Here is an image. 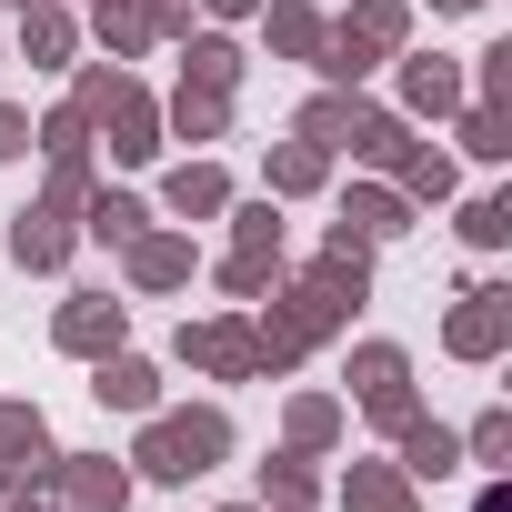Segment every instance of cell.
<instances>
[{"label":"cell","instance_id":"1","mask_svg":"<svg viewBox=\"0 0 512 512\" xmlns=\"http://www.w3.org/2000/svg\"><path fill=\"white\" fill-rule=\"evenodd\" d=\"M352 302H362V292H342L332 272H312L302 292H282L262 322H251V342H262V372H292L322 332H342V312H352Z\"/></svg>","mask_w":512,"mask_h":512},{"label":"cell","instance_id":"2","mask_svg":"<svg viewBox=\"0 0 512 512\" xmlns=\"http://www.w3.org/2000/svg\"><path fill=\"white\" fill-rule=\"evenodd\" d=\"M141 422H151V432H141L131 462H141L151 482H191V472H211V462L231 452V422H221L211 402H201V412H141Z\"/></svg>","mask_w":512,"mask_h":512},{"label":"cell","instance_id":"3","mask_svg":"<svg viewBox=\"0 0 512 512\" xmlns=\"http://www.w3.org/2000/svg\"><path fill=\"white\" fill-rule=\"evenodd\" d=\"M81 121L111 131V161H151V151H161V111H151V91L121 81V71H91V81H81Z\"/></svg>","mask_w":512,"mask_h":512},{"label":"cell","instance_id":"4","mask_svg":"<svg viewBox=\"0 0 512 512\" xmlns=\"http://www.w3.org/2000/svg\"><path fill=\"white\" fill-rule=\"evenodd\" d=\"M402 31H412V11H402V0H362V11H352L342 31H322V61H312V71H332V81H362L382 51H402Z\"/></svg>","mask_w":512,"mask_h":512},{"label":"cell","instance_id":"5","mask_svg":"<svg viewBox=\"0 0 512 512\" xmlns=\"http://www.w3.org/2000/svg\"><path fill=\"white\" fill-rule=\"evenodd\" d=\"M61 472V452H51V422L31 412V402H0V482L11 492H41Z\"/></svg>","mask_w":512,"mask_h":512},{"label":"cell","instance_id":"6","mask_svg":"<svg viewBox=\"0 0 512 512\" xmlns=\"http://www.w3.org/2000/svg\"><path fill=\"white\" fill-rule=\"evenodd\" d=\"M352 392H362V412H372L382 432L412 422V362H402L392 342H362V352H352Z\"/></svg>","mask_w":512,"mask_h":512},{"label":"cell","instance_id":"7","mask_svg":"<svg viewBox=\"0 0 512 512\" xmlns=\"http://www.w3.org/2000/svg\"><path fill=\"white\" fill-rule=\"evenodd\" d=\"M181 362H201L211 382H251V372H262V342H251V322H191Z\"/></svg>","mask_w":512,"mask_h":512},{"label":"cell","instance_id":"8","mask_svg":"<svg viewBox=\"0 0 512 512\" xmlns=\"http://www.w3.org/2000/svg\"><path fill=\"white\" fill-rule=\"evenodd\" d=\"M61 512H121L131 502V472L111 462V452H61Z\"/></svg>","mask_w":512,"mask_h":512},{"label":"cell","instance_id":"9","mask_svg":"<svg viewBox=\"0 0 512 512\" xmlns=\"http://www.w3.org/2000/svg\"><path fill=\"white\" fill-rule=\"evenodd\" d=\"M121 322H131V312H121L111 292H71L51 332H61V352H81V362H101V352H121Z\"/></svg>","mask_w":512,"mask_h":512},{"label":"cell","instance_id":"10","mask_svg":"<svg viewBox=\"0 0 512 512\" xmlns=\"http://www.w3.org/2000/svg\"><path fill=\"white\" fill-rule=\"evenodd\" d=\"M442 342H452L462 362H492V352L512 342V302H502V292H472V302L452 312V332H442Z\"/></svg>","mask_w":512,"mask_h":512},{"label":"cell","instance_id":"11","mask_svg":"<svg viewBox=\"0 0 512 512\" xmlns=\"http://www.w3.org/2000/svg\"><path fill=\"white\" fill-rule=\"evenodd\" d=\"M91 392H101L111 412H161V372H151L141 352H101V362H91Z\"/></svg>","mask_w":512,"mask_h":512},{"label":"cell","instance_id":"12","mask_svg":"<svg viewBox=\"0 0 512 512\" xmlns=\"http://www.w3.org/2000/svg\"><path fill=\"white\" fill-rule=\"evenodd\" d=\"M121 251H131V282H141V292H171V282H191V262H201L181 231H141V241H121Z\"/></svg>","mask_w":512,"mask_h":512},{"label":"cell","instance_id":"13","mask_svg":"<svg viewBox=\"0 0 512 512\" xmlns=\"http://www.w3.org/2000/svg\"><path fill=\"white\" fill-rule=\"evenodd\" d=\"M11 262H21V272H61V262H71V221L31 201V211L11 221Z\"/></svg>","mask_w":512,"mask_h":512},{"label":"cell","instance_id":"14","mask_svg":"<svg viewBox=\"0 0 512 512\" xmlns=\"http://www.w3.org/2000/svg\"><path fill=\"white\" fill-rule=\"evenodd\" d=\"M71 41H81V21H71V11H51V0H21V61H31V71H61V61H71Z\"/></svg>","mask_w":512,"mask_h":512},{"label":"cell","instance_id":"15","mask_svg":"<svg viewBox=\"0 0 512 512\" xmlns=\"http://www.w3.org/2000/svg\"><path fill=\"white\" fill-rule=\"evenodd\" d=\"M342 512H412V472H402V462H352Z\"/></svg>","mask_w":512,"mask_h":512},{"label":"cell","instance_id":"16","mask_svg":"<svg viewBox=\"0 0 512 512\" xmlns=\"http://www.w3.org/2000/svg\"><path fill=\"white\" fill-rule=\"evenodd\" d=\"M342 151H352V161H372V171H402V161H412V121H392V111H362Z\"/></svg>","mask_w":512,"mask_h":512},{"label":"cell","instance_id":"17","mask_svg":"<svg viewBox=\"0 0 512 512\" xmlns=\"http://www.w3.org/2000/svg\"><path fill=\"white\" fill-rule=\"evenodd\" d=\"M161 201H171L181 221H211V211L231 201V181H221V161H181V171L161 181Z\"/></svg>","mask_w":512,"mask_h":512},{"label":"cell","instance_id":"18","mask_svg":"<svg viewBox=\"0 0 512 512\" xmlns=\"http://www.w3.org/2000/svg\"><path fill=\"white\" fill-rule=\"evenodd\" d=\"M452 462H462V442H452L442 422H422V412H412V422H402V472H412V482H442Z\"/></svg>","mask_w":512,"mask_h":512},{"label":"cell","instance_id":"19","mask_svg":"<svg viewBox=\"0 0 512 512\" xmlns=\"http://www.w3.org/2000/svg\"><path fill=\"white\" fill-rule=\"evenodd\" d=\"M322 31H332V21L312 11V0H272V51H282V61H322Z\"/></svg>","mask_w":512,"mask_h":512},{"label":"cell","instance_id":"20","mask_svg":"<svg viewBox=\"0 0 512 512\" xmlns=\"http://www.w3.org/2000/svg\"><path fill=\"white\" fill-rule=\"evenodd\" d=\"M402 101L432 121V111H462V71L452 61H402Z\"/></svg>","mask_w":512,"mask_h":512},{"label":"cell","instance_id":"21","mask_svg":"<svg viewBox=\"0 0 512 512\" xmlns=\"http://www.w3.org/2000/svg\"><path fill=\"white\" fill-rule=\"evenodd\" d=\"M342 231L392 241V231H412V201H402V191H352V201H342Z\"/></svg>","mask_w":512,"mask_h":512},{"label":"cell","instance_id":"22","mask_svg":"<svg viewBox=\"0 0 512 512\" xmlns=\"http://www.w3.org/2000/svg\"><path fill=\"white\" fill-rule=\"evenodd\" d=\"M81 221H91V241H141V231H151V211H141L131 191H91Z\"/></svg>","mask_w":512,"mask_h":512},{"label":"cell","instance_id":"23","mask_svg":"<svg viewBox=\"0 0 512 512\" xmlns=\"http://www.w3.org/2000/svg\"><path fill=\"white\" fill-rule=\"evenodd\" d=\"M161 121H171V131H181V141H211V131H221V121H231V91H191V81H181V101H171V111H161Z\"/></svg>","mask_w":512,"mask_h":512},{"label":"cell","instance_id":"24","mask_svg":"<svg viewBox=\"0 0 512 512\" xmlns=\"http://www.w3.org/2000/svg\"><path fill=\"white\" fill-rule=\"evenodd\" d=\"M362 111H372V101H352V91H322V101H312V111H302V141H322V151H342V141H352V121H362Z\"/></svg>","mask_w":512,"mask_h":512},{"label":"cell","instance_id":"25","mask_svg":"<svg viewBox=\"0 0 512 512\" xmlns=\"http://www.w3.org/2000/svg\"><path fill=\"white\" fill-rule=\"evenodd\" d=\"M322 171H332L322 141H282V151H272V191H282V201H292V191H322Z\"/></svg>","mask_w":512,"mask_h":512},{"label":"cell","instance_id":"26","mask_svg":"<svg viewBox=\"0 0 512 512\" xmlns=\"http://www.w3.org/2000/svg\"><path fill=\"white\" fill-rule=\"evenodd\" d=\"M312 492H322V482H312V462H302V452L262 462V502H272V512H312Z\"/></svg>","mask_w":512,"mask_h":512},{"label":"cell","instance_id":"27","mask_svg":"<svg viewBox=\"0 0 512 512\" xmlns=\"http://www.w3.org/2000/svg\"><path fill=\"white\" fill-rule=\"evenodd\" d=\"M272 272H282V251L272 241H231V262H221V282L251 302V292H272Z\"/></svg>","mask_w":512,"mask_h":512},{"label":"cell","instance_id":"28","mask_svg":"<svg viewBox=\"0 0 512 512\" xmlns=\"http://www.w3.org/2000/svg\"><path fill=\"white\" fill-rule=\"evenodd\" d=\"M231 81H241V41L201 31V41H191V91H231Z\"/></svg>","mask_w":512,"mask_h":512},{"label":"cell","instance_id":"29","mask_svg":"<svg viewBox=\"0 0 512 512\" xmlns=\"http://www.w3.org/2000/svg\"><path fill=\"white\" fill-rule=\"evenodd\" d=\"M81 201H91V151H51V201H41V211H61V221H71Z\"/></svg>","mask_w":512,"mask_h":512},{"label":"cell","instance_id":"30","mask_svg":"<svg viewBox=\"0 0 512 512\" xmlns=\"http://www.w3.org/2000/svg\"><path fill=\"white\" fill-rule=\"evenodd\" d=\"M332 432H342V402H332V392H302V402H292V452H322Z\"/></svg>","mask_w":512,"mask_h":512},{"label":"cell","instance_id":"31","mask_svg":"<svg viewBox=\"0 0 512 512\" xmlns=\"http://www.w3.org/2000/svg\"><path fill=\"white\" fill-rule=\"evenodd\" d=\"M442 191H452V161L412 141V161H402V201H442Z\"/></svg>","mask_w":512,"mask_h":512},{"label":"cell","instance_id":"32","mask_svg":"<svg viewBox=\"0 0 512 512\" xmlns=\"http://www.w3.org/2000/svg\"><path fill=\"white\" fill-rule=\"evenodd\" d=\"M91 21H101V41H111V51H141V41H151V21H141V0H101Z\"/></svg>","mask_w":512,"mask_h":512},{"label":"cell","instance_id":"33","mask_svg":"<svg viewBox=\"0 0 512 512\" xmlns=\"http://www.w3.org/2000/svg\"><path fill=\"white\" fill-rule=\"evenodd\" d=\"M462 151H472V161H502V151H512V141H502V101H482V111L462 121Z\"/></svg>","mask_w":512,"mask_h":512},{"label":"cell","instance_id":"34","mask_svg":"<svg viewBox=\"0 0 512 512\" xmlns=\"http://www.w3.org/2000/svg\"><path fill=\"white\" fill-rule=\"evenodd\" d=\"M502 231H512V201H472V211H462V241H482V251H492Z\"/></svg>","mask_w":512,"mask_h":512},{"label":"cell","instance_id":"35","mask_svg":"<svg viewBox=\"0 0 512 512\" xmlns=\"http://www.w3.org/2000/svg\"><path fill=\"white\" fill-rule=\"evenodd\" d=\"M231 241H272V251H282V211H272V201H251V211H241V231H231Z\"/></svg>","mask_w":512,"mask_h":512},{"label":"cell","instance_id":"36","mask_svg":"<svg viewBox=\"0 0 512 512\" xmlns=\"http://www.w3.org/2000/svg\"><path fill=\"white\" fill-rule=\"evenodd\" d=\"M472 452H482V462H502V452H512V422H502V412H482V422H472Z\"/></svg>","mask_w":512,"mask_h":512},{"label":"cell","instance_id":"37","mask_svg":"<svg viewBox=\"0 0 512 512\" xmlns=\"http://www.w3.org/2000/svg\"><path fill=\"white\" fill-rule=\"evenodd\" d=\"M21 151H31V111L0 101V161H21Z\"/></svg>","mask_w":512,"mask_h":512},{"label":"cell","instance_id":"38","mask_svg":"<svg viewBox=\"0 0 512 512\" xmlns=\"http://www.w3.org/2000/svg\"><path fill=\"white\" fill-rule=\"evenodd\" d=\"M201 11H221V21H241V11H262V0H201Z\"/></svg>","mask_w":512,"mask_h":512},{"label":"cell","instance_id":"39","mask_svg":"<svg viewBox=\"0 0 512 512\" xmlns=\"http://www.w3.org/2000/svg\"><path fill=\"white\" fill-rule=\"evenodd\" d=\"M11 512H61V502H41V492H21V502H11Z\"/></svg>","mask_w":512,"mask_h":512},{"label":"cell","instance_id":"40","mask_svg":"<svg viewBox=\"0 0 512 512\" xmlns=\"http://www.w3.org/2000/svg\"><path fill=\"white\" fill-rule=\"evenodd\" d=\"M482 512H512V502H502V492H482Z\"/></svg>","mask_w":512,"mask_h":512},{"label":"cell","instance_id":"41","mask_svg":"<svg viewBox=\"0 0 512 512\" xmlns=\"http://www.w3.org/2000/svg\"><path fill=\"white\" fill-rule=\"evenodd\" d=\"M442 11H482V0H442Z\"/></svg>","mask_w":512,"mask_h":512},{"label":"cell","instance_id":"42","mask_svg":"<svg viewBox=\"0 0 512 512\" xmlns=\"http://www.w3.org/2000/svg\"><path fill=\"white\" fill-rule=\"evenodd\" d=\"M231 512H272V502H231Z\"/></svg>","mask_w":512,"mask_h":512},{"label":"cell","instance_id":"43","mask_svg":"<svg viewBox=\"0 0 512 512\" xmlns=\"http://www.w3.org/2000/svg\"><path fill=\"white\" fill-rule=\"evenodd\" d=\"M91 11H101V0H91Z\"/></svg>","mask_w":512,"mask_h":512}]
</instances>
